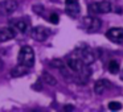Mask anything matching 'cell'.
Instances as JSON below:
<instances>
[{
  "label": "cell",
  "mask_w": 123,
  "mask_h": 112,
  "mask_svg": "<svg viewBox=\"0 0 123 112\" xmlns=\"http://www.w3.org/2000/svg\"><path fill=\"white\" fill-rule=\"evenodd\" d=\"M19 63L24 65L27 67H32L35 65V53H33V49L31 46H23L19 51Z\"/></svg>",
  "instance_id": "1"
},
{
  "label": "cell",
  "mask_w": 123,
  "mask_h": 112,
  "mask_svg": "<svg viewBox=\"0 0 123 112\" xmlns=\"http://www.w3.org/2000/svg\"><path fill=\"white\" fill-rule=\"evenodd\" d=\"M89 12L93 15H102L111 12V4L109 1H95L89 4Z\"/></svg>",
  "instance_id": "2"
},
{
  "label": "cell",
  "mask_w": 123,
  "mask_h": 112,
  "mask_svg": "<svg viewBox=\"0 0 123 112\" xmlns=\"http://www.w3.org/2000/svg\"><path fill=\"white\" fill-rule=\"evenodd\" d=\"M17 6H19V3L16 0H4L0 3V15L7 16V15L13 13L17 9Z\"/></svg>",
  "instance_id": "3"
},
{
  "label": "cell",
  "mask_w": 123,
  "mask_h": 112,
  "mask_svg": "<svg viewBox=\"0 0 123 112\" xmlns=\"http://www.w3.org/2000/svg\"><path fill=\"white\" fill-rule=\"evenodd\" d=\"M106 37L111 42L123 44V28H111L106 32Z\"/></svg>",
  "instance_id": "4"
},
{
  "label": "cell",
  "mask_w": 123,
  "mask_h": 112,
  "mask_svg": "<svg viewBox=\"0 0 123 112\" xmlns=\"http://www.w3.org/2000/svg\"><path fill=\"white\" fill-rule=\"evenodd\" d=\"M65 11L70 17H77L80 15V3H78V0H65Z\"/></svg>",
  "instance_id": "5"
},
{
  "label": "cell",
  "mask_w": 123,
  "mask_h": 112,
  "mask_svg": "<svg viewBox=\"0 0 123 112\" xmlns=\"http://www.w3.org/2000/svg\"><path fill=\"white\" fill-rule=\"evenodd\" d=\"M66 65H68V67H69L72 71H74V73L81 71V70L83 69V66H86V65L81 61V58L77 56V54H75V56L69 57V58H68V61H66Z\"/></svg>",
  "instance_id": "6"
},
{
  "label": "cell",
  "mask_w": 123,
  "mask_h": 112,
  "mask_svg": "<svg viewBox=\"0 0 123 112\" xmlns=\"http://www.w3.org/2000/svg\"><path fill=\"white\" fill-rule=\"evenodd\" d=\"M31 34H32V37L35 38L36 41L41 42V41H45L46 38H48V36L50 34V32L44 27H36L32 29V33H31Z\"/></svg>",
  "instance_id": "7"
},
{
  "label": "cell",
  "mask_w": 123,
  "mask_h": 112,
  "mask_svg": "<svg viewBox=\"0 0 123 112\" xmlns=\"http://www.w3.org/2000/svg\"><path fill=\"white\" fill-rule=\"evenodd\" d=\"M75 54H77V56L81 58V61H82L85 65H87V66L90 63H93L94 59H95V57H94L93 51H91L90 49H81V50L75 51Z\"/></svg>",
  "instance_id": "8"
},
{
  "label": "cell",
  "mask_w": 123,
  "mask_h": 112,
  "mask_svg": "<svg viewBox=\"0 0 123 112\" xmlns=\"http://www.w3.org/2000/svg\"><path fill=\"white\" fill-rule=\"evenodd\" d=\"M16 36V29L11 27H7L0 29V42H6V41H9Z\"/></svg>",
  "instance_id": "9"
},
{
  "label": "cell",
  "mask_w": 123,
  "mask_h": 112,
  "mask_svg": "<svg viewBox=\"0 0 123 112\" xmlns=\"http://www.w3.org/2000/svg\"><path fill=\"white\" fill-rule=\"evenodd\" d=\"M83 24H85V27L87 28L90 32H94V30H98V28L101 27V20L97 19V17H85V20H83Z\"/></svg>",
  "instance_id": "10"
},
{
  "label": "cell",
  "mask_w": 123,
  "mask_h": 112,
  "mask_svg": "<svg viewBox=\"0 0 123 112\" xmlns=\"http://www.w3.org/2000/svg\"><path fill=\"white\" fill-rule=\"evenodd\" d=\"M110 86H111L110 80H107V79H99V80H97V82L94 83V92L98 94V95H101V94H103L105 91L110 87Z\"/></svg>",
  "instance_id": "11"
},
{
  "label": "cell",
  "mask_w": 123,
  "mask_h": 112,
  "mask_svg": "<svg viewBox=\"0 0 123 112\" xmlns=\"http://www.w3.org/2000/svg\"><path fill=\"white\" fill-rule=\"evenodd\" d=\"M27 74H28V67L21 63H19L17 66H15L11 70V75L13 78H19V77H23V75H27Z\"/></svg>",
  "instance_id": "12"
},
{
  "label": "cell",
  "mask_w": 123,
  "mask_h": 112,
  "mask_svg": "<svg viewBox=\"0 0 123 112\" xmlns=\"http://www.w3.org/2000/svg\"><path fill=\"white\" fill-rule=\"evenodd\" d=\"M15 28H16L19 32L25 33L28 30V22L25 21V20H17V21L15 22Z\"/></svg>",
  "instance_id": "13"
},
{
  "label": "cell",
  "mask_w": 123,
  "mask_h": 112,
  "mask_svg": "<svg viewBox=\"0 0 123 112\" xmlns=\"http://www.w3.org/2000/svg\"><path fill=\"white\" fill-rule=\"evenodd\" d=\"M43 79H44V82H46L48 84H50V86H56L57 84L56 78L52 77L49 73H44V74H43Z\"/></svg>",
  "instance_id": "14"
},
{
  "label": "cell",
  "mask_w": 123,
  "mask_h": 112,
  "mask_svg": "<svg viewBox=\"0 0 123 112\" xmlns=\"http://www.w3.org/2000/svg\"><path fill=\"white\" fill-rule=\"evenodd\" d=\"M109 71L111 73V74H118V73H119V63H118L115 59L110 61V63H109Z\"/></svg>",
  "instance_id": "15"
},
{
  "label": "cell",
  "mask_w": 123,
  "mask_h": 112,
  "mask_svg": "<svg viewBox=\"0 0 123 112\" xmlns=\"http://www.w3.org/2000/svg\"><path fill=\"white\" fill-rule=\"evenodd\" d=\"M109 109H111V111H119V109H122V104L118 103V101H110Z\"/></svg>",
  "instance_id": "16"
},
{
  "label": "cell",
  "mask_w": 123,
  "mask_h": 112,
  "mask_svg": "<svg viewBox=\"0 0 123 112\" xmlns=\"http://www.w3.org/2000/svg\"><path fill=\"white\" fill-rule=\"evenodd\" d=\"M49 21L52 22V24H58L60 21V17L57 13H50V16H49Z\"/></svg>",
  "instance_id": "17"
},
{
  "label": "cell",
  "mask_w": 123,
  "mask_h": 112,
  "mask_svg": "<svg viewBox=\"0 0 123 112\" xmlns=\"http://www.w3.org/2000/svg\"><path fill=\"white\" fill-rule=\"evenodd\" d=\"M64 109H65V111H69V109H73V107L72 106H65Z\"/></svg>",
  "instance_id": "18"
},
{
  "label": "cell",
  "mask_w": 123,
  "mask_h": 112,
  "mask_svg": "<svg viewBox=\"0 0 123 112\" xmlns=\"http://www.w3.org/2000/svg\"><path fill=\"white\" fill-rule=\"evenodd\" d=\"M122 78H123V71H122Z\"/></svg>",
  "instance_id": "19"
}]
</instances>
